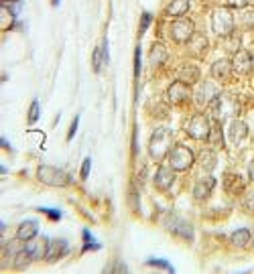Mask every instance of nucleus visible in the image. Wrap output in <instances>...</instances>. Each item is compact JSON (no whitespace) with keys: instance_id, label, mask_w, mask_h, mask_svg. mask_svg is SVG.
Instances as JSON below:
<instances>
[{"instance_id":"f257e3e1","label":"nucleus","mask_w":254,"mask_h":274,"mask_svg":"<svg viewBox=\"0 0 254 274\" xmlns=\"http://www.w3.org/2000/svg\"><path fill=\"white\" fill-rule=\"evenodd\" d=\"M148 152L157 163H161L169 152H171V130L161 126L152 132L150 140H148Z\"/></svg>"},{"instance_id":"f03ea898","label":"nucleus","mask_w":254,"mask_h":274,"mask_svg":"<svg viewBox=\"0 0 254 274\" xmlns=\"http://www.w3.org/2000/svg\"><path fill=\"white\" fill-rule=\"evenodd\" d=\"M210 112H212L214 122L222 124L224 120L236 116V112H238V106H236V102H234L232 96H218L212 102V104H210Z\"/></svg>"},{"instance_id":"7ed1b4c3","label":"nucleus","mask_w":254,"mask_h":274,"mask_svg":"<svg viewBox=\"0 0 254 274\" xmlns=\"http://www.w3.org/2000/svg\"><path fill=\"white\" fill-rule=\"evenodd\" d=\"M37 177H39L41 183L51 185V187H65L72 181V177L67 175L65 171H61L57 167H51V165H41L37 169Z\"/></svg>"},{"instance_id":"20e7f679","label":"nucleus","mask_w":254,"mask_h":274,"mask_svg":"<svg viewBox=\"0 0 254 274\" xmlns=\"http://www.w3.org/2000/svg\"><path fill=\"white\" fill-rule=\"evenodd\" d=\"M212 29H214L216 35H219V37L230 35L232 29H234V16H232L230 8L219 6V8H216L212 12Z\"/></svg>"},{"instance_id":"39448f33","label":"nucleus","mask_w":254,"mask_h":274,"mask_svg":"<svg viewBox=\"0 0 254 274\" xmlns=\"http://www.w3.org/2000/svg\"><path fill=\"white\" fill-rule=\"evenodd\" d=\"M193 161H195V157H193L191 148L185 144H177L169 152V163H171L173 171H187L193 165Z\"/></svg>"},{"instance_id":"423d86ee","label":"nucleus","mask_w":254,"mask_h":274,"mask_svg":"<svg viewBox=\"0 0 254 274\" xmlns=\"http://www.w3.org/2000/svg\"><path fill=\"white\" fill-rule=\"evenodd\" d=\"M210 130H212V126H210L208 118L203 114H195L189 120V124H187V134L191 136L193 140H208Z\"/></svg>"},{"instance_id":"0eeeda50","label":"nucleus","mask_w":254,"mask_h":274,"mask_svg":"<svg viewBox=\"0 0 254 274\" xmlns=\"http://www.w3.org/2000/svg\"><path fill=\"white\" fill-rule=\"evenodd\" d=\"M195 35V29H193V23L189 19H177L173 25H171V37L175 43H187L191 37Z\"/></svg>"},{"instance_id":"6e6552de","label":"nucleus","mask_w":254,"mask_h":274,"mask_svg":"<svg viewBox=\"0 0 254 274\" xmlns=\"http://www.w3.org/2000/svg\"><path fill=\"white\" fill-rule=\"evenodd\" d=\"M70 252V246H67L65 240H53V242H49L47 244V252H45V258L47 262H57L61 260L63 256Z\"/></svg>"},{"instance_id":"1a4fd4ad","label":"nucleus","mask_w":254,"mask_h":274,"mask_svg":"<svg viewBox=\"0 0 254 274\" xmlns=\"http://www.w3.org/2000/svg\"><path fill=\"white\" fill-rule=\"evenodd\" d=\"M167 96H169V100H171L173 104H179V102H185L191 96V90H189V85L185 83V81L177 79V81H173L171 85H169Z\"/></svg>"},{"instance_id":"9d476101","label":"nucleus","mask_w":254,"mask_h":274,"mask_svg":"<svg viewBox=\"0 0 254 274\" xmlns=\"http://www.w3.org/2000/svg\"><path fill=\"white\" fill-rule=\"evenodd\" d=\"M248 136V126L240 120H234V122L228 126V140L234 144V146H240Z\"/></svg>"},{"instance_id":"9b49d317","label":"nucleus","mask_w":254,"mask_h":274,"mask_svg":"<svg viewBox=\"0 0 254 274\" xmlns=\"http://www.w3.org/2000/svg\"><path fill=\"white\" fill-rule=\"evenodd\" d=\"M175 183V175H173V167H159L157 175H155V187L159 191H167L171 189V185Z\"/></svg>"},{"instance_id":"f8f14e48","label":"nucleus","mask_w":254,"mask_h":274,"mask_svg":"<svg viewBox=\"0 0 254 274\" xmlns=\"http://www.w3.org/2000/svg\"><path fill=\"white\" fill-rule=\"evenodd\" d=\"M232 67H234V71H238L240 75H248L252 71V55L244 49L238 51L232 59Z\"/></svg>"},{"instance_id":"ddd939ff","label":"nucleus","mask_w":254,"mask_h":274,"mask_svg":"<svg viewBox=\"0 0 254 274\" xmlns=\"http://www.w3.org/2000/svg\"><path fill=\"white\" fill-rule=\"evenodd\" d=\"M216 98H218V90H216V85H214L212 81H203L201 88H199V92L195 94L197 106H208V104H212Z\"/></svg>"},{"instance_id":"4468645a","label":"nucleus","mask_w":254,"mask_h":274,"mask_svg":"<svg viewBox=\"0 0 254 274\" xmlns=\"http://www.w3.org/2000/svg\"><path fill=\"white\" fill-rule=\"evenodd\" d=\"M214 187H216V179H214L212 175L199 179V181L195 183V187H193V197H195L197 201L208 199V197L212 195V191H214Z\"/></svg>"},{"instance_id":"2eb2a0df","label":"nucleus","mask_w":254,"mask_h":274,"mask_svg":"<svg viewBox=\"0 0 254 274\" xmlns=\"http://www.w3.org/2000/svg\"><path fill=\"white\" fill-rule=\"evenodd\" d=\"M232 61L228 59H218L214 65H212V75L218 79V81H228L230 75H232Z\"/></svg>"},{"instance_id":"dca6fc26","label":"nucleus","mask_w":254,"mask_h":274,"mask_svg":"<svg viewBox=\"0 0 254 274\" xmlns=\"http://www.w3.org/2000/svg\"><path fill=\"white\" fill-rule=\"evenodd\" d=\"M39 234V224L33 219H27L23 221V224L19 226V230H16V238H21L23 242H33V238H35Z\"/></svg>"},{"instance_id":"f3484780","label":"nucleus","mask_w":254,"mask_h":274,"mask_svg":"<svg viewBox=\"0 0 254 274\" xmlns=\"http://www.w3.org/2000/svg\"><path fill=\"white\" fill-rule=\"evenodd\" d=\"M187 47H189V53L195 55V57H203L206 55V51H208V39L203 37V35H195L187 41Z\"/></svg>"},{"instance_id":"a211bd4d","label":"nucleus","mask_w":254,"mask_h":274,"mask_svg":"<svg viewBox=\"0 0 254 274\" xmlns=\"http://www.w3.org/2000/svg\"><path fill=\"white\" fill-rule=\"evenodd\" d=\"M250 242H252V234L246 228H240L232 234V244L236 248H246V246H250Z\"/></svg>"},{"instance_id":"6ab92c4d","label":"nucleus","mask_w":254,"mask_h":274,"mask_svg":"<svg viewBox=\"0 0 254 274\" xmlns=\"http://www.w3.org/2000/svg\"><path fill=\"white\" fill-rule=\"evenodd\" d=\"M179 79L185 81L187 85L195 83V81L199 79V67H197V65H183L181 71H179Z\"/></svg>"},{"instance_id":"aec40b11","label":"nucleus","mask_w":254,"mask_h":274,"mask_svg":"<svg viewBox=\"0 0 254 274\" xmlns=\"http://www.w3.org/2000/svg\"><path fill=\"white\" fill-rule=\"evenodd\" d=\"M187 10H189V0H171L167 6L169 16H183Z\"/></svg>"},{"instance_id":"412c9836","label":"nucleus","mask_w":254,"mask_h":274,"mask_svg":"<svg viewBox=\"0 0 254 274\" xmlns=\"http://www.w3.org/2000/svg\"><path fill=\"white\" fill-rule=\"evenodd\" d=\"M216 163H218L216 152H212V150H203L199 155V167L206 171V173H212V171L216 169Z\"/></svg>"},{"instance_id":"4be33fe9","label":"nucleus","mask_w":254,"mask_h":274,"mask_svg":"<svg viewBox=\"0 0 254 274\" xmlns=\"http://www.w3.org/2000/svg\"><path fill=\"white\" fill-rule=\"evenodd\" d=\"M242 189H244V181L236 173H228L226 175V191L228 193H240Z\"/></svg>"},{"instance_id":"5701e85b","label":"nucleus","mask_w":254,"mask_h":274,"mask_svg":"<svg viewBox=\"0 0 254 274\" xmlns=\"http://www.w3.org/2000/svg\"><path fill=\"white\" fill-rule=\"evenodd\" d=\"M167 61V49L161 43H155L150 49V63L152 65H163Z\"/></svg>"},{"instance_id":"b1692460","label":"nucleus","mask_w":254,"mask_h":274,"mask_svg":"<svg viewBox=\"0 0 254 274\" xmlns=\"http://www.w3.org/2000/svg\"><path fill=\"white\" fill-rule=\"evenodd\" d=\"M210 142L216 146V148H222L224 146V130H222V126H219V122H216L214 124V128L210 130Z\"/></svg>"},{"instance_id":"393cba45","label":"nucleus","mask_w":254,"mask_h":274,"mask_svg":"<svg viewBox=\"0 0 254 274\" xmlns=\"http://www.w3.org/2000/svg\"><path fill=\"white\" fill-rule=\"evenodd\" d=\"M88 250H100V242L88 230H83V252H88Z\"/></svg>"},{"instance_id":"a878e982","label":"nucleus","mask_w":254,"mask_h":274,"mask_svg":"<svg viewBox=\"0 0 254 274\" xmlns=\"http://www.w3.org/2000/svg\"><path fill=\"white\" fill-rule=\"evenodd\" d=\"M39 120V102H33L29 110V124H35Z\"/></svg>"},{"instance_id":"bb28decb","label":"nucleus","mask_w":254,"mask_h":274,"mask_svg":"<svg viewBox=\"0 0 254 274\" xmlns=\"http://www.w3.org/2000/svg\"><path fill=\"white\" fill-rule=\"evenodd\" d=\"M146 264H150V266H159V268H165V270H169V272H173V266L169 264L167 260H161V258H150V260H146Z\"/></svg>"},{"instance_id":"cd10ccee","label":"nucleus","mask_w":254,"mask_h":274,"mask_svg":"<svg viewBox=\"0 0 254 274\" xmlns=\"http://www.w3.org/2000/svg\"><path fill=\"white\" fill-rule=\"evenodd\" d=\"M134 75H141V47H137V51H134Z\"/></svg>"},{"instance_id":"c85d7f7f","label":"nucleus","mask_w":254,"mask_h":274,"mask_svg":"<svg viewBox=\"0 0 254 274\" xmlns=\"http://www.w3.org/2000/svg\"><path fill=\"white\" fill-rule=\"evenodd\" d=\"M150 21H152V14H150V12H143V19H141V35L148 29Z\"/></svg>"},{"instance_id":"c756f323","label":"nucleus","mask_w":254,"mask_h":274,"mask_svg":"<svg viewBox=\"0 0 254 274\" xmlns=\"http://www.w3.org/2000/svg\"><path fill=\"white\" fill-rule=\"evenodd\" d=\"M90 167H92V161L86 159V161H83V165H81V171H79V175H81L83 181H86V179L90 177Z\"/></svg>"},{"instance_id":"7c9ffc66","label":"nucleus","mask_w":254,"mask_h":274,"mask_svg":"<svg viewBox=\"0 0 254 274\" xmlns=\"http://www.w3.org/2000/svg\"><path fill=\"white\" fill-rule=\"evenodd\" d=\"M39 211H43L45 215H49L51 219H61V213H59V209H49V207H39Z\"/></svg>"},{"instance_id":"2f4dec72","label":"nucleus","mask_w":254,"mask_h":274,"mask_svg":"<svg viewBox=\"0 0 254 274\" xmlns=\"http://www.w3.org/2000/svg\"><path fill=\"white\" fill-rule=\"evenodd\" d=\"M228 2V6H232V8H244L250 0H226Z\"/></svg>"},{"instance_id":"473e14b6","label":"nucleus","mask_w":254,"mask_h":274,"mask_svg":"<svg viewBox=\"0 0 254 274\" xmlns=\"http://www.w3.org/2000/svg\"><path fill=\"white\" fill-rule=\"evenodd\" d=\"M77 124H79V118H73V122H72V128H70V134H67V138H73L75 132H77Z\"/></svg>"},{"instance_id":"72a5a7b5","label":"nucleus","mask_w":254,"mask_h":274,"mask_svg":"<svg viewBox=\"0 0 254 274\" xmlns=\"http://www.w3.org/2000/svg\"><path fill=\"white\" fill-rule=\"evenodd\" d=\"M248 175H250V179L254 181V163L250 165V169H248Z\"/></svg>"},{"instance_id":"f704fd0d","label":"nucleus","mask_w":254,"mask_h":274,"mask_svg":"<svg viewBox=\"0 0 254 274\" xmlns=\"http://www.w3.org/2000/svg\"><path fill=\"white\" fill-rule=\"evenodd\" d=\"M51 2H53V4H55V6H57V4H59V0H51Z\"/></svg>"}]
</instances>
